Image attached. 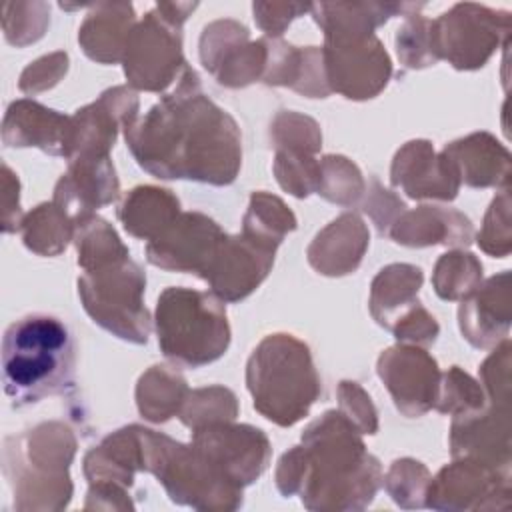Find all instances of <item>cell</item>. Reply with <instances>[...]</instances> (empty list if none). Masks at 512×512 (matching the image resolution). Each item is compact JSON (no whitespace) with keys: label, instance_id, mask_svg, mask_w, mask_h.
I'll list each match as a JSON object with an SVG mask.
<instances>
[{"label":"cell","instance_id":"1","mask_svg":"<svg viewBox=\"0 0 512 512\" xmlns=\"http://www.w3.org/2000/svg\"><path fill=\"white\" fill-rule=\"evenodd\" d=\"M188 70L186 82L156 104L148 116L126 128L160 134V144L134 152L138 164L158 178H190L212 184H228L236 178L240 164V138L234 120L200 92L192 94L196 82Z\"/></svg>","mask_w":512,"mask_h":512},{"label":"cell","instance_id":"2","mask_svg":"<svg viewBox=\"0 0 512 512\" xmlns=\"http://www.w3.org/2000/svg\"><path fill=\"white\" fill-rule=\"evenodd\" d=\"M74 340L64 322L48 314L14 320L2 336L4 394L12 406L36 404L72 386Z\"/></svg>","mask_w":512,"mask_h":512},{"label":"cell","instance_id":"3","mask_svg":"<svg viewBox=\"0 0 512 512\" xmlns=\"http://www.w3.org/2000/svg\"><path fill=\"white\" fill-rule=\"evenodd\" d=\"M248 388L254 408L280 426H292L314 404L320 380L306 344L290 334L260 342L248 360Z\"/></svg>","mask_w":512,"mask_h":512},{"label":"cell","instance_id":"4","mask_svg":"<svg viewBox=\"0 0 512 512\" xmlns=\"http://www.w3.org/2000/svg\"><path fill=\"white\" fill-rule=\"evenodd\" d=\"M156 330L164 356L192 368L214 362L230 344L222 304L188 288H168L158 296Z\"/></svg>","mask_w":512,"mask_h":512},{"label":"cell","instance_id":"5","mask_svg":"<svg viewBox=\"0 0 512 512\" xmlns=\"http://www.w3.org/2000/svg\"><path fill=\"white\" fill-rule=\"evenodd\" d=\"M146 278L128 256L98 264L78 278L86 312L116 336L132 342L148 340V312L142 306Z\"/></svg>","mask_w":512,"mask_h":512},{"label":"cell","instance_id":"6","mask_svg":"<svg viewBox=\"0 0 512 512\" xmlns=\"http://www.w3.org/2000/svg\"><path fill=\"white\" fill-rule=\"evenodd\" d=\"M68 130L70 118L36 102L18 100L6 112L2 138L6 146H38L44 152L66 156Z\"/></svg>","mask_w":512,"mask_h":512}]
</instances>
